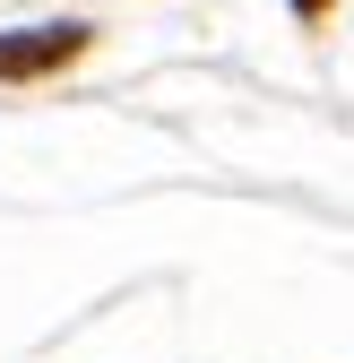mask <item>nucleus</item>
I'll use <instances>...</instances> for the list:
<instances>
[{
	"instance_id": "1",
	"label": "nucleus",
	"mask_w": 354,
	"mask_h": 363,
	"mask_svg": "<svg viewBox=\"0 0 354 363\" xmlns=\"http://www.w3.org/2000/svg\"><path fill=\"white\" fill-rule=\"evenodd\" d=\"M86 52V26H43V35H0V78H43Z\"/></svg>"
},
{
	"instance_id": "2",
	"label": "nucleus",
	"mask_w": 354,
	"mask_h": 363,
	"mask_svg": "<svg viewBox=\"0 0 354 363\" xmlns=\"http://www.w3.org/2000/svg\"><path fill=\"white\" fill-rule=\"evenodd\" d=\"M294 9H329V0H294Z\"/></svg>"
}]
</instances>
